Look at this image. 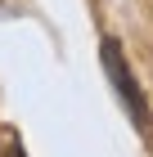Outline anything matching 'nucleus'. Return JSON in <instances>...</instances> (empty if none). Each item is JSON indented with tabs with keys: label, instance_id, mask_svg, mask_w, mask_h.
<instances>
[{
	"label": "nucleus",
	"instance_id": "1",
	"mask_svg": "<svg viewBox=\"0 0 153 157\" xmlns=\"http://www.w3.org/2000/svg\"><path fill=\"white\" fill-rule=\"evenodd\" d=\"M99 59H104V72H108V81H113V90H117V99L126 103L131 121H135L140 130H149V126H153V117H149V99H144V90L135 85V72L126 67V54H122V45H117L113 36L99 40Z\"/></svg>",
	"mask_w": 153,
	"mask_h": 157
},
{
	"label": "nucleus",
	"instance_id": "2",
	"mask_svg": "<svg viewBox=\"0 0 153 157\" xmlns=\"http://www.w3.org/2000/svg\"><path fill=\"white\" fill-rule=\"evenodd\" d=\"M0 157H27V153H23V144H18L14 135H5V153H0Z\"/></svg>",
	"mask_w": 153,
	"mask_h": 157
}]
</instances>
